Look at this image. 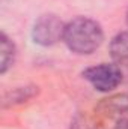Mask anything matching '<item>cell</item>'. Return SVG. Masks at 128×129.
Instances as JSON below:
<instances>
[{
    "instance_id": "cell-1",
    "label": "cell",
    "mask_w": 128,
    "mask_h": 129,
    "mask_svg": "<svg viewBox=\"0 0 128 129\" xmlns=\"http://www.w3.org/2000/svg\"><path fill=\"white\" fill-rule=\"evenodd\" d=\"M63 42L69 51L78 56H89L102 45L104 30L95 20L77 17L65 24Z\"/></svg>"
},
{
    "instance_id": "cell-2",
    "label": "cell",
    "mask_w": 128,
    "mask_h": 129,
    "mask_svg": "<svg viewBox=\"0 0 128 129\" xmlns=\"http://www.w3.org/2000/svg\"><path fill=\"white\" fill-rule=\"evenodd\" d=\"M83 78L101 93H110L118 89L124 80L121 66L116 63H99L91 68H86L81 72Z\"/></svg>"
},
{
    "instance_id": "cell-3",
    "label": "cell",
    "mask_w": 128,
    "mask_h": 129,
    "mask_svg": "<svg viewBox=\"0 0 128 129\" xmlns=\"http://www.w3.org/2000/svg\"><path fill=\"white\" fill-rule=\"evenodd\" d=\"M65 24L57 15L45 14L41 15L32 27V39L41 47H53L63 41Z\"/></svg>"
},
{
    "instance_id": "cell-4",
    "label": "cell",
    "mask_w": 128,
    "mask_h": 129,
    "mask_svg": "<svg viewBox=\"0 0 128 129\" xmlns=\"http://www.w3.org/2000/svg\"><path fill=\"white\" fill-rule=\"evenodd\" d=\"M96 116L104 119H121L128 113V95L127 93H115L101 99L95 107Z\"/></svg>"
},
{
    "instance_id": "cell-5",
    "label": "cell",
    "mask_w": 128,
    "mask_h": 129,
    "mask_svg": "<svg viewBox=\"0 0 128 129\" xmlns=\"http://www.w3.org/2000/svg\"><path fill=\"white\" fill-rule=\"evenodd\" d=\"M109 53L118 66L128 68V32H121L112 38Z\"/></svg>"
},
{
    "instance_id": "cell-6",
    "label": "cell",
    "mask_w": 128,
    "mask_h": 129,
    "mask_svg": "<svg viewBox=\"0 0 128 129\" xmlns=\"http://www.w3.org/2000/svg\"><path fill=\"white\" fill-rule=\"evenodd\" d=\"M17 59V47L14 41L2 32L0 35V74H6L15 63Z\"/></svg>"
},
{
    "instance_id": "cell-7",
    "label": "cell",
    "mask_w": 128,
    "mask_h": 129,
    "mask_svg": "<svg viewBox=\"0 0 128 129\" xmlns=\"http://www.w3.org/2000/svg\"><path fill=\"white\" fill-rule=\"evenodd\" d=\"M38 95L36 86H26V87H17L11 92H8L3 98V107H12L23 102H27L29 99Z\"/></svg>"
},
{
    "instance_id": "cell-8",
    "label": "cell",
    "mask_w": 128,
    "mask_h": 129,
    "mask_svg": "<svg viewBox=\"0 0 128 129\" xmlns=\"http://www.w3.org/2000/svg\"><path fill=\"white\" fill-rule=\"evenodd\" d=\"M69 129H105V128L98 120V116L95 117V116H91V114H86V113H78L72 119Z\"/></svg>"
},
{
    "instance_id": "cell-9",
    "label": "cell",
    "mask_w": 128,
    "mask_h": 129,
    "mask_svg": "<svg viewBox=\"0 0 128 129\" xmlns=\"http://www.w3.org/2000/svg\"><path fill=\"white\" fill-rule=\"evenodd\" d=\"M112 129H128V117H121L115 122Z\"/></svg>"
},
{
    "instance_id": "cell-10",
    "label": "cell",
    "mask_w": 128,
    "mask_h": 129,
    "mask_svg": "<svg viewBox=\"0 0 128 129\" xmlns=\"http://www.w3.org/2000/svg\"><path fill=\"white\" fill-rule=\"evenodd\" d=\"M125 21H127V26H128V9H127V14H125Z\"/></svg>"
}]
</instances>
